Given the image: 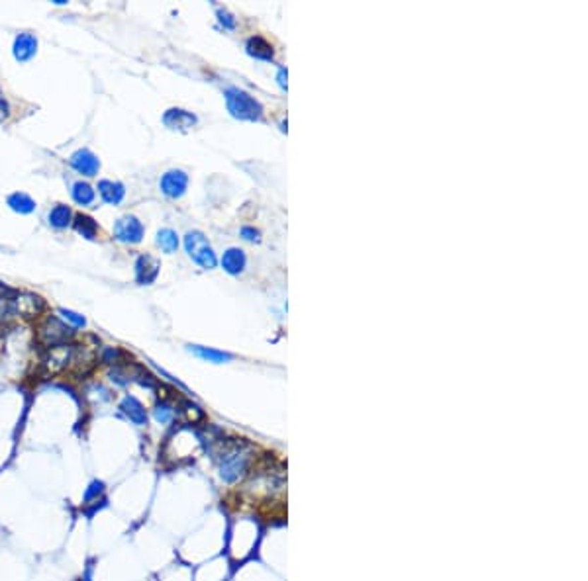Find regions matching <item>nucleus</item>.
<instances>
[{"label":"nucleus","mask_w":588,"mask_h":581,"mask_svg":"<svg viewBox=\"0 0 588 581\" xmlns=\"http://www.w3.org/2000/svg\"><path fill=\"white\" fill-rule=\"evenodd\" d=\"M245 49H247V53H249L251 57H255V59H261V61L275 59V49H273V45H271L265 37H261V35L249 37L247 43H245Z\"/></svg>","instance_id":"obj_14"},{"label":"nucleus","mask_w":588,"mask_h":581,"mask_svg":"<svg viewBox=\"0 0 588 581\" xmlns=\"http://www.w3.org/2000/svg\"><path fill=\"white\" fill-rule=\"evenodd\" d=\"M71 196H73V200H75L78 205H90L95 202L96 192L88 182L78 180V182L73 184V188H71Z\"/></svg>","instance_id":"obj_18"},{"label":"nucleus","mask_w":588,"mask_h":581,"mask_svg":"<svg viewBox=\"0 0 588 581\" xmlns=\"http://www.w3.org/2000/svg\"><path fill=\"white\" fill-rule=\"evenodd\" d=\"M155 243H157V247L161 248L163 253H167V255H173L175 251L179 248V235H177L173 229H161V231H157Z\"/></svg>","instance_id":"obj_20"},{"label":"nucleus","mask_w":588,"mask_h":581,"mask_svg":"<svg viewBox=\"0 0 588 581\" xmlns=\"http://www.w3.org/2000/svg\"><path fill=\"white\" fill-rule=\"evenodd\" d=\"M249 470V453L247 445L243 443H234L228 445L220 454V478L225 484H235L247 474Z\"/></svg>","instance_id":"obj_2"},{"label":"nucleus","mask_w":588,"mask_h":581,"mask_svg":"<svg viewBox=\"0 0 588 581\" xmlns=\"http://www.w3.org/2000/svg\"><path fill=\"white\" fill-rule=\"evenodd\" d=\"M218 18H220V22H222V26H224L225 30H234L235 28V18L232 16L230 12L220 10V12H218Z\"/></svg>","instance_id":"obj_25"},{"label":"nucleus","mask_w":588,"mask_h":581,"mask_svg":"<svg viewBox=\"0 0 588 581\" xmlns=\"http://www.w3.org/2000/svg\"><path fill=\"white\" fill-rule=\"evenodd\" d=\"M8 205L16 214H32L35 210V202L24 192H14L8 196Z\"/></svg>","instance_id":"obj_21"},{"label":"nucleus","mask_w":588,"mask_h":581,"mask_svg":"<svg viewBox=\"0 0 588 581\" xmlns=\"http://www.w3.org/2000/svg\"><path fill=\"white\" fill-rule=\"evenodd\" d=\"M57 313L63 317V321H65V323H71L73 327H85V325H87V319H85L83 316H78L77 311H71V309L61 308Z\"/></svg>","instance_id":"obj_24"},{"label":"nucleus","mask_w":588,"mask_h":581,"mask_svg":"<svg viewBox=\"0 0 588 581\" xmlns=\"http://www.w3.org/2000/svg\"><path fill=\"white\" fill-rule=\"evenodd\" d=\"M95 560H88L87 565H85V570H83V577H81V581H95Z\"/></svg>","instance_id":"obj_27"},{"label":"nucleus","mask_w":588,"mask_h":581,"mask_svg":"<svg viewBox=\"0 0 588 581\" xmlns=\"http://www.w3.org/2000/svg\"><path fill=\"white\" fill-rule=\"evenodd\" d=\"M153 419H155L159 425H169V423H173L175 419V409L167 402H161L159 405H155V409H153Z\"/></svg>","instance_id":"obj_23"},{"label":"nucleus","mask_w":588,"mask_h":581,"mask_svg":"<svg viewBox=\"0 0 588 581\" xmlns=\"http://www.w3.org/2000/svg\"><path fill=\"white\" fill-rule=\"evenodd\" d=\"M184 248H187L189 257H191L196 265L202 266L204 270L216 268V253H214L212 245L208 243L204 233H200V231H189V233L184 235Z\"/></svg>","instance_id":"obj_3"},{"label":"nucleus","mask_w":588,"mask_h":581,"mask_svg":"<svg viewBox=\"0 0 588 581\" xmlns=\"http://www.w3.org/2000/svg\"><path fill=\"white\" fill-rule=\"evenodd\" d=\"M187 186H189V174L181 169H173V171H167L159 180V188L163 192L165 196L171 198V200H177V198L184 196L187 192Z\"/></svg>","instance_id":"obj_6"},{"label":"nucleus","mask_w":588,"mask_h":581,"mask_svg":"<svg viewBox=\"0 0 588 581\" xmlns=\"http://www.w3.org/2000/svg\"><path fill=\"white\" fill-rule=\"evenodd\" d=\"M225 108L234 116L235 120L243 121H261L263 120V106L261 102L251 96L249 92H245L237 86H230L225 88L224 92Z\"/></svg>","instance_id":"obj_1"},{"label":"nucleus","mask_w":588,"mask_h":581,"mask_svg":"<svg viewBox=\"0 0 588 581\" xmlns=\"http://www.w3.org/2000/svg\"><path fill=\"white\" fill-rule=\"evenodd\" d=\"M189 351H191L192 354H196L199 359L206 360V362H212V364H224V362L234 360V354H230V352L208 349V347H200V345H189Z\"/></svg>","instance_id":"obj_15"},{"label":"nucleus","mask_w":588,"mask_h":581,"mask_svg":"<svg viewBox=\"0 0 588 581\" xmlns=\"http://www.w3.org/2000/svg\"><path fill=\"white\" fill-rule=\"evenodd\" d=\"M98 194L102 198L106 204L118 205L126 196V188L122 182H114V180H100L98 182Z\"/></svg>","instance_id":"obj_13"},{"label":"nucleus","mask_w":588,"mask_h":581,"mask_svg":"<svg viewBox=\"0 0 588 581\" xmlns=\"http://www.w3.org/2000/svg\"><path fill=\"white\" fill-rule=\"evenodd\" d=\"M47 220H49V225L55 229H67L71 225V220H73V212H71L69 205L57 204L49 212Z\"/></svg>","instance_id":"obj_16"},{"label":"nucleus","mask_w":588,"mask_h":581,"mask_svg":"<svg viewBox=\"0 0 588 581\" xmlns=\"http://www.w3.org/2000/svg\"><path fill=\"white\" fill-rule=\"evenodd\" d=\"M220 265H222V268H224L225 272L228 274H240L245 270V265H247V257H245V253H243L242 248L237 247H232L225 251L224 255H222V258H220Z\"/></svg>","instance_id":"obj_12"},{"label":"nucleus","mask_w":588,"mask_h":581,"mask_svg":"<svg viewBox=\"0 0 588 581\" xmlns=\"http://www.w3.org/2000/svg\"><path fill=\"white\" fill-rule=\"evenodd\" d=\"M163 124L169 129H181V131H187V129L194 128L199 124V118L189 110H182V108H171L163 114Z\"/></svg>","instance_id":"obj_9"},{"label":"nucleus","mask_w":588,"mask_h":581,"mask_svg":"<svg viewBox=\"0 0 588 581\" xmlns=\"http://www.w3.org/2000/svg\"><path fill=\"white\" fill-rule=\"evenodd\" d=\"M159 268H161V263L157 260L155 257L151 255H141V257L136 260V280L139 284H153L159 276Z\"/></svg>","instance_id":"obj_11"},{"label":"nucleus","mask_w":588,"mask_h":581,"mask_svg":"<svg viewBox=\"0 0 588 581\" xmlns=\"http://www.w3.org/2000/svg\"><path fill=\"white\" fill-rule=\"evenodd\" d=\"M240 235H242L243 239L245 241H251V243H255V241H259V231L255 229V227H242V231H240Z\"/></svg>","instance_id":"obj_26"},{"label":"nucleus","mask_w":588,"mask_h":581,"mask_svg":"<svg viewBox=\"0 0 588 581\" xmlns=\"http://www.w3.org/2000/svg\"><path fill=\"white\" fill-rule=\"evenodd\" d=\"M69 164L83 176H96L100 171V161L90 149H78L71 155Z\"/></svg>","instance_id":"obj_8"},{"label":"nucleus","mask_w":588,"mask_h":581,"mask_svg":"<svg viewBox=\"0 0 588 581\" xmlns=\"http://www.w3.org/2000/svg\"><path fill=\"white\" fill-rule=\"evenodd\" d=\"M277 80H278V86L283 88V90H286V68L281 67L278 68L277 73Z\"/></svg>","instance_id":"obj_28"},{"label":"nucleus","mask_w":588,"mask_h":581,"mask_svg":"<svg viewBox=\"0 0 588 581\" xmlns=\"http://www.w3.org/2000/svg\"><path fill=\"white\" fill-rule=\"evenodd\" d=\"M104 493H106V481L98 478L90 479L85 487V491H83V505L88 507V505L98 503L100 499H104Z\"/></svg>","instance_id":"obj_17"},{"label":"nucleus","mask_w":588,"mask_h":581,"mask_svg":"<svg viewBox=\"0 0 588 581\" xmlns=\"http://www.w3.org/2000/svg\"><path fill=\"white\" fill-rule=\"evenodd\" d=\"M75 229H77L78 235H83L85 239L93 241L96 239V235H98V223H96L90 215L78 214L77 217H75Z\"/></svg>","instance_id":"obj_19"},{"label":"nucleus","mask_w":588,"mask_h":581,"mask_svg":"<svg viewBox=\"0 0 588 581\" xmlns=\"http://www.w3.org/2000/svg\"><path fill=\"white\" fill-rule=\"evenodd\" d=\"M40 341L44 342L47 349L57 347V345H65L73 331L67 323H63L57 317H47L44 323L40 325Z\"/></svg>","instance_id":"obj_4"},{"label":"nucleus","mask_w":588,"mask_h":581,"mask_svg":"<svg viewBox=\"0 0 588 581\" xmlns=\"http://www.w3.org/2000/svg\"><path fill=\"white\" fill-rule=\"evenodd\" d=\"M118 409H120L122 415L130 421V423H134L136 427H146L147 425V419H149L147 409L143 407V403L139 402L138 397H134V395H130V393L122 397Z\"/></svg>","instance_id":"obj_7"},{"label":"nucleus","mask_w":588,"mask_h":581,"mask_svg":"<svg viewBox=\"0 0 588 581\" xmlns=\"http://www.w3.org/2000/svg\"><path fill=\"white\" fill-rule=\"evenodd\" d=\"M18 308H20V313L32 317L37 316L44 309V301L37 296H22V298H18Z\"/></svg>","instance_id":"obj_22"},{"label":"nucleus","mask_w":588,"mask_h":581,"mask_svg":"<svg viewBox=\"0 0 588 581\" xmlns=\"http://www.w3.org/2000/svg\"><path fill=\"white\" fill-rule=\"evenodd\" d=\"M12 53H14V59L20 61V63L34 59L35 53H37V37L34 34H30V32L18 34L16 40H14Z\"/></svg>","instance_id":"obj_10"},{"label":"nucleus","mask_w":588,"mask_h":581,"mask_svg":"<svg viewBox=\"0 0 588 581\" xmlns=\"http://www.w3.org/2000/svg\"><path fill=\"white\" fill-rule=\"evenodd\" d=\"M143 235H146L143 223L139 222L136 215H124L114 225V239L120 243L138 245L143 239Z\"/></svg>","instance_id":"obj_5"}]
</instances>
